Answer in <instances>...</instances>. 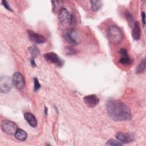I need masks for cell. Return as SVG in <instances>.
Masks as SVG:
<instances>
[{"label": "cell", "mask_w": 146, "mask_h": 146, "mask_svg": "<svg viewBox=\"0 0 146 146\" xmlns=\"http://www.w3.org/2000/svg\"><path fill=\"white\" fill-rule=\"evenodd\" d=\"M2 5H3L7 10H9V11H13V10H12V9L10 7L9 4L7 3V1H2Z\"/></svg>", "instance_id": "603a6c76"}, {"label": "cell", "mask_w": 146, "mask_h": 146, "mask_svg": "<svg viewBox=\"0 0 146 146\" xmlns=\"http://www.w3.org/2000/svg\"><path fill=\"white\" fill-rule=\"evenodd\" d=\"M43 58L47 62L53 63L59 67H62L64 64V62L63 60L54 52H47L43 54Z\"/></svg>", "instance_id": "8992f818"}, {"label": "cell", "mask_w": 146, "mask_h": 146, "mask_svg": "<svg viewBox=\"0 0 146 146\" xmlns=\"http://www.w3.org/2000/svg\"><path fill=\"white\" fill-rule=\"evenodd\" d=\"M83 101L88 107L94 108L98 104L99 99L96 95L92 94L85 96L83 98Z\"/></svg>", "instance_id": "8fae6325"}, {"label": "cell", "mask_w": 146, "mask_h": 146, "mask_svg": "<svg viewBox=\"0 0 146 146\" xmlns=\"http://www.w3.org/2000/svg\"><path fill=\"white\" fill-rule=\"evenodd\" d=\"M63 37L66 40L72 45H77L80 40L78 31L74 29H70L64 32Z\"/></svg>", "instance_id": "277c9868"}, {"label": "cell", "mask_w": 146, "mask_h": 146, "mask_svg": "<svg viewBox=\"0 0 146 146\" xmlns=\"http://www.w3.org/2000/svg\"><path fill=\"white\" fill-rule=\"evenodd\" d=\"M1 127L2 130L8 135H14L18 129L15 123L8 120H3L1 123Z\"/></svg>", "instance_id": "5b68a950"}, {"label": "cell", "mask_w": 146, "mask_h": 146, "mask_svg": "<svg viewBox=\"0 0 146 146\" xmlns=\"http://www.w3.org/2000/svg\"><path fill=\"white\" fill-rule=\"evenodd\" d=\"M64 52L67 55H74L76 54V51L71 47H66L64 48Z\"/></svg>", "instance_id": "44dd1931"}, {"label": "cell", "mask_w": 146, "mask_h": 146, "mask_svg": "<svg viewBox=\"0 0 146 146\" xmlns=\"http://www.w3.org/2000/svg\"><path fill=\"white\" fill-rule=\"evenodd\" d=\"M107 36L109 40L113 44L120 43L123 39V35L120 29L115 25H111L107 30Z\"/></svg>", "instance_id": "3957f363"}, {"label": "cell", "mask_w": 146, "mask_h": 146, "mask_svg": "<svg viewBox=\"0 0 146 146\" xmlns=\"http://www.w3.org/2000/svg\"><path fill=\"white\" fill-rule=\"evenodd\" d=\"M116 137L123 144H127L134 140V137L131 133L119 132L116 134Z\"/></svg>", "instance_id": "30bf717a"}, {"label": "cell", "mask_w": 146, "mask_h": 146, "mask_svg": "<svg viewBox=\"0 0 146 146\" xmlns=\"http://www.w3.org/2000/svg\"><path fill=\"white\" fill-rule=\"evenodd\" d=\"M13 84L18 90H22L25 86V81L20 72H15L12 77Z\"/></svg>", "instance_id": "ba28073f"}, {"label": "cell", "mask_w": 146, "mask_h": 146, "mask_svg": "<svg viewBox=\"0 0 146 146\" xmlns=\"http://www.w3.org/2000/svg\"><path fill=\"white\" fill-rule=\"evenodd\" d=\"M120 58L119 60V62L124 66H128L132 63V59L128 55L127 50L125 48H121L119 51Z\"/></svg>", "instance_id": "7c38bea8"}, {"label": "cell", "mask_w": 146, "mask_h": 146, "mask_svg": "<svg viewBox=\"0 0 146 146\" xmlns=\"http://www.w3.org/2000/svg\"><path fill=\"white\" fill-rule=\"evenodd\" d=\"M28 50L29 52L31 55V56L33 58H36L39 54V51L35 46H31L29 47Z\"/></svg>", "instance_id": "ac0fdd59"}, {"label": "cell", "mask_w": 146, "mask_h": 146, "mask_svg": "<svg viewBox=\"0 0 146 146\" xmlns=\"http://www.w3.org/2000/svg\"><path fill=\"white\" fill-rule=\"evenodd\" d=\"M106 108L109 117L114 121H127L132 118L130 108L120 100H108L106 104Z\"/></svg>", "instance_id": "6da1fadb"}, {"label": "cell", "mask_w": 146, "mask_h": 146, "mask_svg": "<svg viewBox=\"0 0 146 146\" xmlns=\"http://www.w3.org/2000/svg\"><path fill=\"white\" fill-rule=\"evenodd\" d=\"M123 144L121 143L119 140H116L112 139L108 140L106 144V145H112V146H119V145H122Z\"/></svg>", "instance_id": "d6986e66"}, {"label": "cell", "mask_w": 146, "mask_h": 146, "mask_svg": "<svg viewBox=\"0 0 146 146\" xmlns=\"http://www.w3.org/2000/svg\"><path fill=\"white\" fill-rule=\"evenodd\" d=\"M12 79L7 76H2L0 79V90L2 93L9 92L12 88Z\"/></svg>", "instance_id": "52a82bcc"}, {"label": "cell", "mask_w": 146, "mask_h": 146, "mask_svg": "<svg viewBox=\"0 0 146 146\" xmlns=\"http://www.w3.org/2000/svg\"><path fill=\"white\" fill-rule=\"evenodd\" d=\"M14 136H15V137L18 140H19L21 141H23L26 140L27 137V135L26 132L24 130L19 128H18L16 132L14 134Z\"/></svg>", "instance_id": "9a60e30c"}, {"label": "cell", "mask_w": 146, "mask_h": 146, "mask_svg": "<svg viewBox=\"0 0 146 146\" xmlns=\"http://www.w3.org/2000/svg\"><path fill=\"white\" fill-rule=\"evenodd\" d=\"M141 20H142V23H143V27H145V14L144 11H143L141 13Z\"/></svg>", "instance_id": "cb8c5ba5"}, {"label": "cell", "mask_w": 146, "mask_h": 146, "mask_svg": "<svg viewBox=\"0 0 146 146\" xmlns=\"http://www.w3.org/2000/svg\"><path fill=\"white\" fill-rule=\"evenodd\" d=\"M30 62H31V66L33 67H36V63L35 62V60H34V58H31V60H30Z\"/></svg>", "instance_id": "d4e9b609"}, {"label": "cell", "mask_w": 146, "mask_h": 146, "mask_svg": "<svg viewBox=\"0 0 146 146\" xmlns=\"http://www.w3.org/2000/svg\"><path fill=\"white\" fill-rule=\"evenodd\" d=\"M34 90L35 91H38L41 87L39 80L38 79V78H34Z\"/></svg>", "instance_id": "7402d4cb"}, {"label": "cell", "mask_w": 146, "mask_h": 146, "mask_svg": "<svg viewBox=\"0 0 146 146\" xmlns=\"http://www.w3.org/2000/svg\"><path fill=\"white\" fill-rule=\"evenodd\" d=\"M125 18H126L127 21L128 22V23L129 24V25H132V26H133L134 23L135 22L133 15L128 11H127L125 13Z\"/></svg>", "instance_id": "ffe728a7"}, {"label": "cell", "mask_w": 146, "mask_h": 146, "mask_svg": "<svg viewBox=\"0 0 146 146\" xmlns=\"http://www.w3.org/2000/svg\"><path fill=\"white\" fill-rule=\"evenodd\" d=\"M132 36L134 40H138L140 39L141 30L140 25L138 22H135L133 25V29L132 31Z\"/></svg>", "instance_id": "4fadbf2b"}, {"label": "cell", "mask_w": 146, "mask_h": 146, "mask_svg": "<svg viewBox=\"0 0 146 146\" xmlns=\"http://www.w3.org/2000/svg\"><path fill=\"white\" fill-rule=\"evenodd\" d=\"M145 70V58L143 59L140 63L138 64L136 68V74H141L144 72Z\"/></svg>", "instance_id": "e0dca14e"}, {"label": "cell", "mask_w": 146, "mask_h": 146, "mask_svg": "<svg viewBox=\"0 0 146 146\" xmlns=\"http://www.w3.org/2000/svg\"><path fill=\"white\" fill-rule=\"evenodd\" d=\"M24 117L27 121L29 124L33 127H36L37 126V120L33 114L30 112H26L24 113Z\"/></svg>", "instance_id": "5bb4252c"}, {"label": "cell", "mask_w": 146, "mask_h": 146, "mask_svg": "<svg viewBox=\"0 0 146 146\" xmlns=\"http://www.w3.org/2000/svg\"><path fill=\"white\" fill-rule=\"evenodd\" d=\"M27 34L29 39L34 43L41 44L46 42V39L44 36L38 33H36L33 31L28 30Z\"/></svg>", "instance_id": "9c48e42d"}, {"label": "cell", "mask_w": 146, "mask_h": 146, "mask_svg": "<svg viewBox=\"0 0 146 146\" xmlns=\"http://www.w3.org/2000/svg\"><path fill=\"white\" fill-rule=\"evenodd\" d=\"M47 112H48V109L46 107H45V108H44V114H45V115H47V113H48Z\"/></svg>", "instance_id": "484cf974"}, {"label": "cell", "mask_w": 146, "mask_h": 146, "mask_svg": "<svg viewBox=\"0 0 146 146\" xmlns=\"http://www.w3.org/2000/svg\"><path fill=\"white\" fill-rule=\"evenodd\" d=\"M58 17L59 22L63 26H73L76 23L75 16L64 7L59 10Z\"/></svg>", "instance_id": "7a4b0ae2"}, {"label": "cell", "mask_w": 146, "mask_h": 146, "mask_svg": "<svg viewBox=\"0 0 146 146\" xmlns=\"http://www.w3.org/2000/svg\"><path fill=\"white\" fill-rule=\"evenodd\" d=\"M90 4H91V10L93 11H98L99 10L101 7H102L103 3L102 1H98V0H92L90 1Z\"/></svg>", "instance_id": "2e32d148"}]
</instances>
